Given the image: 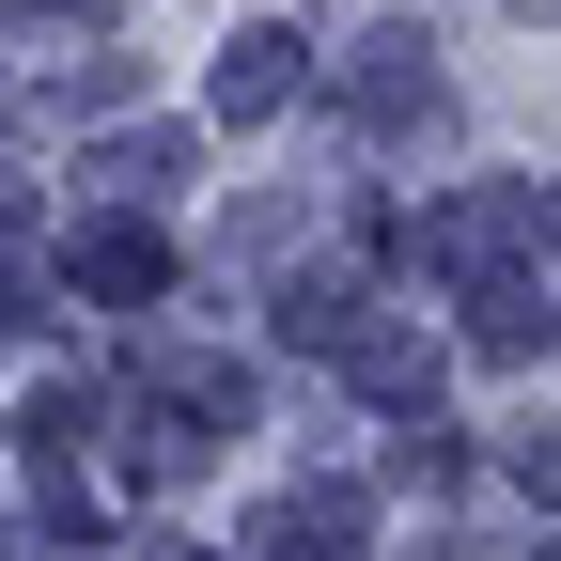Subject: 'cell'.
<instances>
[{"mask_svg":"<svg viewBox=\"0 0 561 561\" xmlns=\"http://www.w3.org/2000/svg\"><path fill=\"white\" fill-rule=\"evenodd\" d=\"M265 561H359V483H297L265 515Z\"/></svg>","mask_w":561,"mask_h":561,"instance_id":"cell-1","label":"cell"},{"mask_svg":"<svg viewBox=\"0 0 561 561\" xmlns=\"http://www.w3.org/2000/svg\"><path fill=\"white\" fill-rule=\"evenodd\" d=\"M280 94H297V32H234V47H219V110H234V125H265Z\"/></svg>","mask_w":561,"mask_h":561,"instance_id":"cell-2","label":"cell"},{"mask_svg":"<svg viewBox=\"0 0 561 561\" xmlns=\"http://www.w3.org/2000/svg\"><path fill=\"white\" fill-rule=\"evenodd\" d=\"M343 375H359L375 405H421V390H437V343H421V328H359V343H343Z\"/></svg>","mask_w":561,"mask_h":561,"instance_id":"cell-3","label":"cell"},{"mask_svg":"<svg viewBox=\"0 0 561 561\" xmlns=\"http://www.w3.org/2000/svg\"><path fill=\"white\" fill-rule=\"evenodd\" d=\"M79 280H94V297H157V234H79Z\"/></svg>","mask_w":561,"mask_h":561,"instance_id":"cell-4","label":"cell"},{"mask_svg":"<svg viewBox=\"0 0 561 561\" xmlns=\"http://www.w3.org/2000/svg\"><path fill=\"white\" fill-rule=\"evenodd\" d=\"M94 187H125V203H140V187H187V140H110Z\"/></svg>","mask_w":561,"mask_h":561,"instance_id":"cell-5","label":"cell"},{"mask_svg":"<svg viewBox=\"0 0 561 561\" xmlns=\"http://www.w3.org/2000/svg\"><path fill=\"white\" fill-rule=\"evenodd\" d=\"M515 483H530V500H561V421H515Z\"/></svg>","mask_w":561,"mask_h":561,"instance_id":"cell-6","label":"cell"},{"mask_svg":"<svg viewBox=\"0 0 561 561\" xmlns=\"http://www.w3.org/2000/svg\"><path fill=\"white\" fill-rule=\"evenodd\" d=\"M515 16H561V0H515Z\"/></svg>","mask_w":561,"mask_h":561,"instance_id":"cell-7","label":"cell"},{"mask_svg":"<svg viewBox=\"0 0 561 561\" xmlns=\"http://www.w3.org/2000/svg\"><path fill=\"white\" fill-rule=\"evenodd\" d=\"M157 561H203V546H157Z\"/></svg>","mask_w":561,"mask_h":561,"instance_id":"cell-8","label":"cell"},{"mask_svg":"<svg viewBox=\"0 0 561 561\" xmlns=\"http://www.w3.org/2000/svg\"><path fill=\"white\" fill-rule=\"evenodd\" d=\"M530 561H561V546H530Z\"/></svg>","mask_w":561,"mask_h":561,"instance_id":"cell-9","label":"cell"}]
</instances>
